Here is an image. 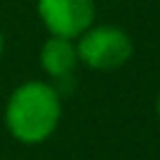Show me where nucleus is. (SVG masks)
I'll use <instances>...</instances> for the list:
<instances>
[{
	"label": "nucleus",
	"instance_id": "obj_5",
	"mask_svg": "<svg viewBox=\"0 0 160 160\" xmlns=\"http://www.w3.org/2000/svg\"><path fill=\"white\" fill-rule=\"evenodd\" d=\"M158 115H160V95H158Z\"/></svg>",
	"mask_w": 160,
	"mask_h": 160
},
{
	"label": "nucleus",
	"instance_id": "obj_4",
	"mask_svg": "<svg viewBox=\"0 0 160 160\" xmlns=\"http://www.w3.org/2000/svg\"><path fill=\"white\" fill-rule=\"evenodd\" d=\"M40 62H42L45 72H50L52 78H65L78 62V50H75L72 40L52 35L40 50Z\"/></svg>",
	"mask_w": 160,
	"mask_h": 160
},
{
	"label": "nucleus",
	"instance_id": "obj_2",
	"mask_svg": "<svg viewBox=\"0 0 160 160\" xmlns=\"http://www.w3.org/2000/svg\"><path fill=\"white\" fill-rule=\"evenodd\" d=\"M75 50H78V60H82L85 65L95 70H115L125 65L128 58L132 55V42L125 30L115 25H98V28H88L80 35Z\"/></svg>",
	"mask_w": 160,
	"mask_h": 160
},
{
	"label": "nucleus",
	"instance_id": "obj_1",
	"mask_svg": "<svg viewBox=\"0 0 160 160\" xmlns=\"http://www.w3.org/2000/svg\"><path fill=\"white\" fill-rule=\"evenodd\" d=\"M60 120V98L48 82H25L20 85L5 110V122L10 132L22 142H40L52 135Z\"/></svg>",
	"mask_w": 160,
	"mask_h": 160
},
{
	"label": "nucleus",
	"instance_id": "obj_6",
	"mask_svg": "<svg viewBox=\"0 0 160 160\" xmlns=\"http://www.w3.org/2000/svg\"><path fill=\"white\" fill-rule=\"evenodd\" d=\"M0 50H2V35H0Z\"/></svg>",
	"mask_w": 160,
	"mask_h": 160
},
{
	"label": "nucleus",
	"instance_id": "obj_3",
	"mask_svg": "<svg viewBox=\"0 0 160 160\" xmlns=\"http://www.w3.org/2000/svg\"><path fill=\"white\" fill-rule=\"evenodd\" d=\"M38 12L45 28L58 38H80L95 18L92 0H38Z\"/></svg>",
	"mask_w": 160,
	"mask_h": 160
}]
</instances>
